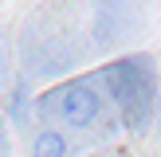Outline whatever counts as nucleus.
Masks as SVG:
<instances>
[{
	"mask_svg": "<svg viewBox=\"0 0 161 157\" xmlns=\"http://www.w3.org/2000/svg\"><path fill=\"white\" fill-rule=\"evenodd\" d=\"M102 78L110 83V94L122 106L130 130H146L149 126V110H153V63H149V55L110 63L102 71Z\"/></svg>",
	"mask_w": 161,
	"mask_h": 157,
	"instance_id": "1",
	"label": "nucleus"
},
{
	"mask_svg": "<svg viewBox=\"0 0 161 157\" xmlns=\"http://www.w3.org/2000/svg\"><path fill=\"white\" fill-rule=\"evenodd\" d=\"M55 110H59V118L71 126V130H86V126L98 118L102 98L91 90V83H71V86H63V94H59V102H55Z\"/></svg>",
	"mask_w": 161,
	"mask_h": 157,
	"instance_id": "2",
	"label": "nucleus"
},
{
	"mask_svg": "<svg viewBox=\"0 0 161 157\" xmlns=\"http://www.w3.org/2000/svg\"><path fill=\"white\" fill-rule=\"evenodd\" d=\"M31 157H67V138L59 130H39L31 138Z\"/></svg>",
	"mask_w": 161,
	"mask_h": 157,
	"instance_id": "3",
	"label": "nucleus"
},
{
	"mask_svg": "<svg viewBox=\"0 0 161 157\" xmlns=\"http://www.w3.org/2000/svg\"><path fill=\"white\" fill-rule=\"evenodd\" d=\"M86 157H102V153H86Z\"/></svg>",
	"mask_w": 161,
	"mask_h": 157,
	"instance_id": "4",
	"label": "nucleus"
},
{
	"mask_svg": "<svg viewBox=\"0 0 161 157\" xmlns=\"http://www.w3.org/2000/svg\"><path fill=\"white\" fill-rule=\"evenodd\" d=\"M0 71H4V59H0Z\"/></svg>",
	"mask_w": 161,
	"mask_h": 157,
	"instance_id": "5",
	"label": "nucleus"
}]
</instances>
